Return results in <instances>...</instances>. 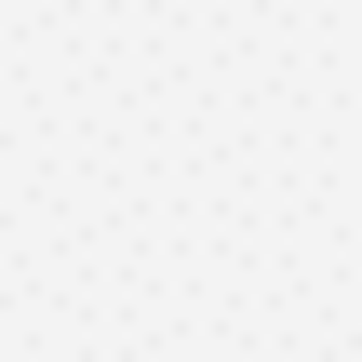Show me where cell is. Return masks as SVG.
<instances>
[]
</instances>
